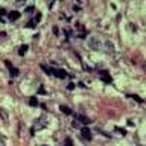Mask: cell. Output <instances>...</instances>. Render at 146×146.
Listing matches in <instances>:
<instances>
[{
    "mask_svg": "<svg viewBox=\"0 0 146 146\" xmlns=\"http://www.w3.org/2000/svg\"><path fill=\"white\" fill-rule=\"evenodd\" d=\"M49 125V119L46 117V116H41V117H38L36 120L34 122V125H32V129H31V134L34 135L36 131H40V129H44L46 126Z\"/></svg>",
    "mask_w": 146,
    "mask_h": 146,
    "instance_id": "6da1fadb",
    "label": "cell"
},
{
    "mask_svg": "<svg viewBox=\"0 0 146 146\" xmlns=\"http://www.w3.org/2000/svg\"><path fill=\"white\" fill-rule=\"evenodd\" d=\"M43 68L49 73V75H53L55 78H58V79H66V78L68 76L67 72L61 70V68H52V67H46V66H43Z\"/></svg>",
    "mask_w": 146,
    "mask_h": 146,
    "instance_id": "7a4b0ae2",
    "label": "cell"
},
{
    "mask_svg": "<svg viewBox=\"0 0 146 146\" xmlns=\"http://www.w3.org/2000/svg\"><path fill=\"white\" fill-rule=\"evenodd\" d=\"M88 47L91 50H100L102 49V41L99 36H90L88 38Z\"/></svg>",
    "mask_w": 146,
    "mask_h": 146,
    "instance_id": "3957f363",
    "label": "cell"
},
{
    "mask_svg": "<svg viewBox=\"0 0 146 146\" xmlns=\"http://www.w3.org/2000/svg\"><path fill=\"white\" fill-rule=\"evenodd\" d=\"M73 117H75V120L78 123H84V125H88L90 122V119L88 117H85V116H82V114H73Z\"/></svg>",
    "mask_w": 146,
    "mask_h": 146,
    "instance_id": "277c9868",
    "label": "cell"
},
{
    "mask_svg": "<svg viewBox=\"0 0 146 146\" xmlns=\"http://www.w3.org/2000/svg\"><path fill=\"white\" fill-rule=\"evenodd\" d=\"M102 46H104V50H105L107 53H114V44L111 43V41H108V40L104 41Z\"/></svg>",
    "mask_w": 146,
    "mask_h": 146,
    "instance_id": "5b68a950",
    "label": "cell"
},
{
    "mask_svg": "<svg viewBox=\"0 0 146 146\" xmlns=\"http://www.w3.org/2000/svg\"><path fill=\"white\" fill-rule=\"evenodd\" d=\"M81 134H82V139L91 140V132H90L88 128H82V129H81Z\"/></svg>",
    "mask_w": 146,
    "mask_h": 146,
    "instance_id": "8992f818",
    "label": "cell"
},
{
    "mask_svg": "<svg viewBox=\"0 0 146 146\" xmlns=\"http://www.w3.org/2000/svg\"><path fill=\"white\" fill-rule=\"evenodd\" d=\"M8 18H9L11 21H15V20H18V18H20V12H17V11H12V12H9Z\"/></svg>",
    "mask_w": 146,
    "mask_h": 146,
    "instance_id": "52a82bcc",
    "label": "cell"
},
{
    "mask_svg": "<svg viewBox=\"0 0 146 146\" xmlns=\"http://www.w3.org/2000/svg\"><path fill=\"white\" fill-rule=\"evenodd\" d=\"M0 117H2L3 122L9 120V116H8V113H6V110H5V108H0Z\"/></svg>",
    "mask_w": 146,
    "mask_h": 146,
    "instance_id": "ba28073f",
    "label": "cell"
},
{
    "mask_svg": "<svg viewBox=\"0 0 146 146\" xmlns=\"http://www.w3.org/2000/svg\"><path fill=\"white\" fill-rule=\"evenodd\" d=\"M40 20H41V14H40V12H36V15L34 17V20H32V21L29 23V27H32V26L35 25V23H38Z\"/></svg>",
    "mask_w": 146,
    "mask_h": 146,
    "instance_id": "9c48e42d",
    "label": "cell"
},
{
    "mask_svg": "<svg viewBox=\"0 0 146 146\" xmlns=\"http://www.w3.org/2000/svg\"><path fill=\"white\" fill-rule=\"evenodd\" d=\"M6 66L9 67V72H11V75H12V76H17V75H18V70H17V68H15V67H12V66H11V64H9V62H8V61H6Z\"/></svg>",
    "mask_w": 146,
    "mask_h": 146,
    "instance_id": "30bf717a",
    "label": "cell"
},
{
    "mask_svg": "<svg viewBox=\"0 0 146 146\" xmlns=\"http://www.w3.org/2000/svg\"><path fill=\"white\" fill-rule=\"evenodd\" d=\"M100 78H102L105 82H111V78L107 75V72H100Z\"/></svg>",
    "mask_w": 146,
    "mask_h": 146,
    "instance_id": "8fae6325",
    "label": "cell"
},
{
    "mask_svg": "<svg viewBox=\"0 0 146 146\" xmlns=\"http://www.w3.org/2000/svg\"><path fill=\"white\" fill-rule=\"evenodd\" d=\"M26 52H27V46L26 44H23V46L18 47V55H25Z\"/></svg>",
    "mask_w": 146,
    "mask_h": 146,
    "instance_id": "7c38bea8",
    "label": "cell"
},
{
    "mask_svg": "<svg viewBox=\"0 0 146 146\" xmlns=\"http://www.w3.org/2000/svg\"><path fill=\"white\" fill-rule=\"evenodd\" d=\"M59 110H61V111H62L64 114H72V111H70V108H68L67 105H61V107H59Z\"/></svg>",
    "mask_w": 146,
    "mask_h": 146,
    "instance_id": "4fadbf2b",
    "label": "cell"
},
{
    "mask_svg": "<svg viewBox=\"0 0 146 146\" xmlns=\"http://www.w3.org/2000/svg\"><path fill=\"white\" fill-rule=\"evenodd\" d=\"M29 104L32 105V107H35V105H38V100H36V98H31Z\"/></svg>",
    "mask_w": 146,
    "mask_h": 146,
    "instance_id": "5bb4252c",
    "label": "cell"
},
{
    "mask_svg": "<svg viewBox=\"0 0 146 146\" xmlns=\"http://www.w3.org/2000/svg\"><path fill=\"white\" fill-rule=\"evenodd\" d=\"M64 146H72V140L70 139H66V145Z\"/></svg>",
    "mask_w": 146,
    "mask_h": 146,
    "instance_id": "9a60e30c",
    "label": "cell"
},
{
    "mask_svg": "<svg viewBox=\"0 0 146 146\" xmlns=\"http://www.w3.org/2000/svg\"><path fill=\"white\" fill-rule=\"evenodd\" d=\"M72 126H73V128H78V126H79V123H78L76 120H73V122H72Z\"/></svg>",
    "mask_w": 146,
    "mask_h": 146,
    "instance_id": "2e32d148",
    "label": "cell"
},
{
    "mask_svg": "<svg viewBox=\"0 0 146 146\" xmlns=\"http://www.w3.org/2000/svg\"><path fill=\"white\" fill-rule=\"evenodd\" d=\"M117 132H122V135H125V129H120V128H116Z\"/></svg>",
    "mask_w": 146,
    "mask_h": 146,
    "instance_id": "e0dca14e",
    "label": "cell"
},
{
    "mask_svg": "<svg viewBox=\"0 0 146 146\" xmlns=\"http://www.w3.org/2000/svg\"><path fill=\"white\" fill-rule=\"evenodd\" d=\"M0 146H6V145H5V140L2 139V137H0Z\"/></svg>",
    "mask_w": 146,
    "mask_h": 146,
    "instance_id": "ac0fdd59",
    "label": "cell"
},
{
    "mask_svg": "<svg viewBox=\"0 0 146 146\" xmlns=\"http://www.w3.org/2000/svg\"><path fill=\"white\" fill-rule=\"evenodd\" d=\"M5 14H6V11H5V9H0V15H5Z\"/></svg>",
    "mask_w": 146,
    "mask_h": 146,
    "instance_id": "d6986e66",
    "label": "cell"
}]
</instances>
